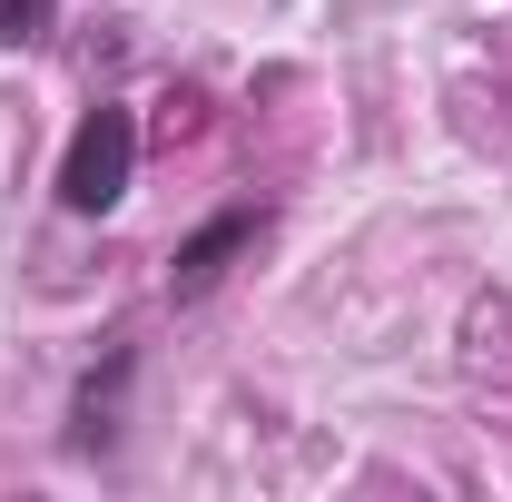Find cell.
<instances>
[{"mask_svg":"<svg viewBox=\"0 0 512 502\" xmlns=\"http://www.w3.org/2000/svg\"><path fill=\"white\" fill-rule=\"evenodd\" d=\"M138 178V109L119 99H99L89 119L69 128V158H60V207L69 217H109Z\"/></svg>","mask_w":512,"mask_h":502,"instance_id":"cell-1","label":"cell"},{"mask_svg":"<svg viewBox=\"0 0 512 502\" xmlns=\"http://www.w3.org/2000/svg\"><path fill=\"white\" fill-rule=\"evenodd\" d=\"M60 20V0H0V50H20V40H40Z\"/></svg>","mask_w":512,"mask_h":502,"instance_id":"cell-4","label":"cell"},{"mask_svg":"<svg viewBox=\"0 0 512 502\" xmlns=\"http://www.w3.org/2000/svg\"><path fill=\"white\" fill-rule=\"evenodd\" d=\"M256 227H266V207H217L197 237H178V256H168V296H178V306L217 296V286H227V266L256 247Z\"/></svg>","mask_w":512,"mask_h":502,"instance_id":"cell-2","label":"cell"},{"mask_svg":"<svg viewBox=\"0 0 512 502\" xmlns=\"http://www.w3.org/2000/svg\"><path fill=\"white\" fill-rule=\"evenodd\" d=\"M138 375V345H109V365H89L69 394V453H109L119 443V394Z\"/></svg>","mask_w":512,"mask_h":502,"instance_id":"cell-3","label":"cell"}]
</instances>
